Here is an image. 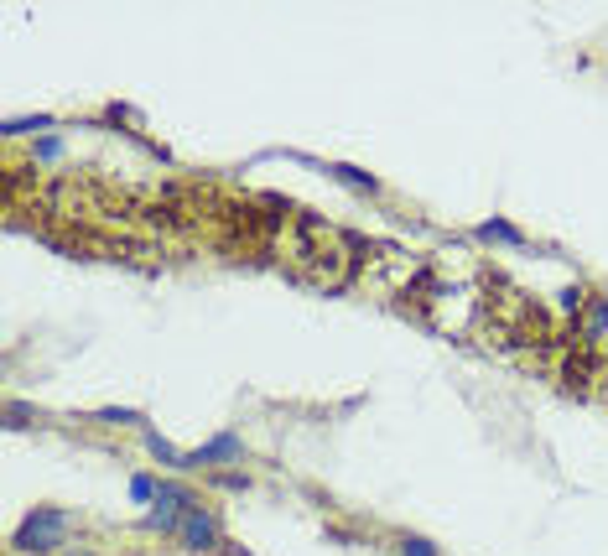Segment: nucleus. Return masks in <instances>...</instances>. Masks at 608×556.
Here are the masks:
<instances>
[{
    "mask_svg": "<svg viewBox=\"0 0 608 556\" xmlns=\"http://www.w3.org/2000/svg\"><path fill=\"white\" fill-rule=\"evenodd\" d=\"M286 266L307 286L338 291L349 281L354 255H349V240H343L333 224H323L317 214H292V224H286Z\"/></svg>",
    "mask_w": 608,
    "mask_h": 556,
    "instance_id": "1",
    "label": "nucleus"
},
{
    "mask_svg": "<svg viewBox=\"0 0 608 556\" xmlns=\"http://www.w3.org/2000/svg\"><path fill=\"white\" fill-rule=\"evenodd\" d=\"M68 531H73V515H68V510H58V505H37L32 515L16 525L11 546L26 551V556H32V551L42 556V551H58V546L68 541Z\"/></svg>",
    "mask_w": 608,
    "mask_h": 556,
    "instance_id": "2",
    "label": "nucleus"
},
{
    "mask_svg": "<svg viewBox=\"0 0 608 556\" xmlns=\"http://www.w3.org/2000/svg\"><path fill=\"white\" fill-rule=\"evenodd\" d=\"M203 499L188 489V484H162V494H156V510L146 515L151 531H162V536H177L182 531V520H188V510H198Z\"/></svg>",
    "mask_w": 608,
    "mask_h": 556,
    "instance_id": "3",
    "label": "nucleus"
},
{
    "mask_svg": "<svg viewBox=\"0 0 608 556\" xmlns=\"http://www.w3.org/2000/svg\"><path fill=\"white\" fill-rule=\"evenodd\" d=\"M608 369H603V354L593 349V343H577V349H567V359H562V385L567 390H593V380H603Z\"/></svg>",
    "mask_w": 608,
    "mask_h": 556,
    "instance_id": "4",
    "label": "nucleus"
},
{
    "mask_svg": "<svg viewBox=\"0 0 608 556\" xmlns=\"http://www.w3.org/2000/svg\"><path fill=\"white\" fill-rule=\"evenodd\" d=\"M240 458H245V442L234 432H219V437H208L203 447H193L188 468H224V463H240Z\"/></svg>",
    "mask_w": 608,
    "mask_h": 556,
    "instance_id": "5",
    "label": "nucleus"
},
{
    "mask_svg": "<svg viewBox=\"0 0 608 556\" xmlns=\"http://www.w3.org/2000/svg\"><path fill=\"white\" fill-rule=\"evenodd\" d=\"M177 541L188 546V551H198V556H203V551H219V546H224V541H219V520L208 515L203 505H198V510H188V520H182Z\"/></svg>",
    "mask_w": 608,
    "mask_h": 556,
    "instance_id": "6",
    "label": "nucleus"
},
{
    "mask_svg": "<svg viewBox=\"0 0 608 556\" xmlns=\"http://www.w3.org/2000/svg\"><path fill=\"white\" fill-rule=\"evenodd\" d=\"M479 240H489V245H525V234L515 224H505V219H489V224H479Z\"/></svg>",
    "mask_w": 608,
    "mask_h": 556,
    "instance_id": "7",
    "label": "nucleus"
},
{
    "mask_svg": "<svg viewBox=\"0 0 608 556\" xmlns=\"http://www.w3.org/2000/svg\"><path fill=\"white\" fill-rule=\"evenodd\" d=\"M577 338H583V343H593V349H598V338H608V302H603V297L588 307V328L577 333Z\"/></svg>",
    "mask_w": 608,
    "mask_h": 556,
    "instance_id": "8",
    "label": "nucleus"
},
{
    "mask_svg": "<svg viewBox=\"0 0 608 556\" xmlns=\"http://www.w3.org/2000/svg\"><path fill=\"white\" fill-rule=\"evenodd\" d=\"M328 172H333L338 182H349V188H359V193H380V182L369 177V172H359V167H349V162H333Z\"/></svg>",
    "mask_w": 608,
    "mask_h": 556,
    "instance_id": "9",
    "label": "nucleus"
},
{
    "mask_svg": "<svg viewBox=\"0 0 608 556\" xmlns=\"http://www.w3.org/2000/svg\"><path fill=\"white\" fill-rule=\"evenodd\" d=\"M146 447H151V453L162 458L167 468H188V453H177V447H172V442H162L156 432H146Z\"/></svg>",
    "mask_w": 608,
    "mask_h": 556,
    "instance_id": "10",
    "label": "nucleus"
},
{
    "mask_svg": "<svg viewBox=\"0 0 608 556\" xmlns=\"http://www.w3.org/2000/svg\"><path fill=\"white\" fill-rule=\"evenodd\" d=\"M588 302H593V291H588V286H567V291H562V312H567V317H577Z\"/></svg>",
    "mask_w": 608,
    "mask_h": 556,
    "instance_id": "11",
    "label": "nucleus"
},
{
    "mask_svg": "<svg viewBox=\"0 0 608 556\" xmlns=\"http://www.w3.org/2000/svg\"><path fill=\"white\" fill-rule=\"evenodd\" d=\"M130 494H136L141 505H146V499H156V494H162V484H156L151 473H136V479H130Z\"/></svg>",
    "mask_w": 608,
    "mask_h": 556,
    "instance_id": "12",
    "label": "nucleus"
},
{
    "mask_svg": "<svg viewBox=\"0 0 608 556\" xmlns=\"http://www.w3.org/2000/svg\"><path fill=\"white\" fill-rule=\"evenodd\" d=\"M401 556H437V546L421 541V536H406V541H401Z\"/></svg>",
    "mask_w": 608,
    "mask_h": 556,
    "instance_id": "13",
    "label": "nucleus"
},
{
    "mask_svg": "<svg viewBox=\"0 0 608 556\" xmlns=\"http://www.w3.org/2000/svg\"><path fill=\"white\" fill-rule=\"evenodd\" d=\"M47 125H52V115H37V120H6L11 136H21V130H47Z\"/></svg>",
    "mask_w": 608,
    "mask_h": 556,
    "instance_id": "14",
    "label": "nucleus"
},
{
    "mask_svg": "<svg viewBox=\"0 0 608 556\" xmlns=\"http://www.w3.org/2000/svg\"><path fill=\"white\" fill-rule=\"evenodd\" d=\"M6 416H11V427H32V406H21V401H6Z\"/></svg>",
    "mask_w": 608,
    "mask_h": 556,
    "instance_id": "15",
    "label": "nucleus"
},
{
    "mask_svg": "<svg viewBox=\"0 0 608 556\" xmlns=\"http://www.w3.org/2000/svg\"><path fill=\"white\" fill-rule=\"evenodd\" d=\"M37 156H42V162H58V156H63V141H58V136L37 141Z\"/></svg>",
    "mask_w": 608,
    "mask_h": 556,
    "instance_id": "16",
    "label": "nucleus"
},
{
    "mask_svg": "<svg viewBox=\"0 0 608 556\" xmlns=\"http://www.w3.org/2000/svg\"><path fill=\"white\" fill-rule=\"evenodd\" d=\"M214 484H219V489H245V473H219Z\"/></svg>",
    "mask_w": 608,
    "mask_h": 556,
    "instance_id": "17",
    "label": "nucleus"
},
{
    "mask_svg": "<svg viewBox=\"0 0 608 556\" xmlns=\"http://www.w3.org/2000/svg\"><path fill=\"white\" fill-rule=\"evenodd\" d=\"M99 421H141V411H99Z\"/></svg>",
    "mask_w": 608,
    "mask_h": 556,
    "instance_id": "18",
    "label": "nucleus"
},
{
    "mask_svg": "<svg viewBox=\"0 0 608 556\" xmlns=\"http://www.w3.org/2000/svg\"><path fill=\"white\" fill-rule=\"evenodd\" d=\"M63 556H99V551H89V546H78V551H63Z\"/></svg>",
    "mask_w": 608,
    "mask_h": 556,
    "instance_id": "19",
    "label": "nucleus"
}]
</instances>
